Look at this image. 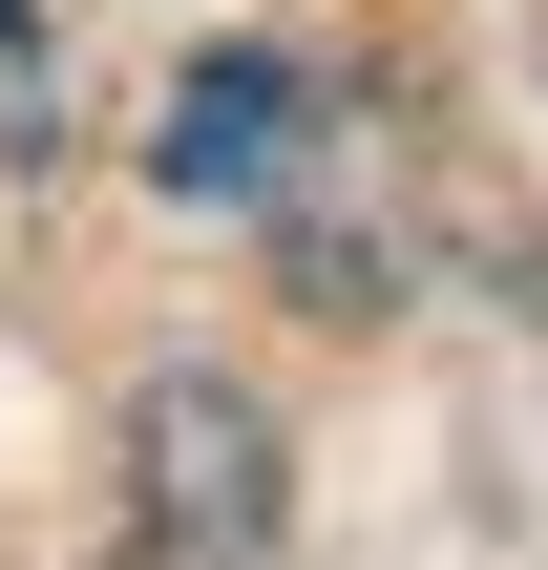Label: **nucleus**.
I'll return each mask as SVG.
<instances>
[{"mask_svg":"<svg viewBox=\"0 0 548 570\" xmlns=\"http://www.w3.org/2000/svg\"><path fill=\"white\" fill-rule=\"evenodd\" d=\"M253 550H275V402L148 381L127 402V550L106 570H253Z\"/></svg>","mask_w":548,"mask_h":570,"instance_id":"obj_1","label":"nucleus"},{"mask_svg":"<svg viewBox=\"0 0 548 570\" xmlns=\"http://www.w3.org/2000/svg\"><path fill=\"white\" fill-rule=\"evenodd\" d=\"M317 148H338V85H317L296 42H232V63H190V85H169V127H148V169H169L190 212H211V190H296Z\"/></svg>","mask_w":548,"mask_h":570,"instance_id":"obj_2","label":"nucleus"}]
</instances>
